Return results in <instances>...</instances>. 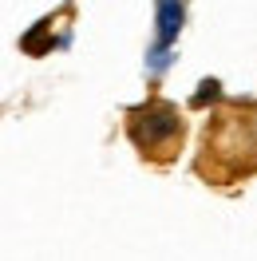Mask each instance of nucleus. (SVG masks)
Here are the masks:
<instances>
[{
  "mask_svg": "<svg viewBox=\"0 0 257 261\" xmlns=\"http://www.w3.org/2000/svg\"><path fill=\"white\" fill-rule=\"evenodd\" d=\"M182 24H186V4H182V0H159V12H155V44H159V48H174Z\"/></svg>",
  "mask_w": 257,
  "mask_h": 261,
  "instance_id": "obj_1",
  "label": "nucleus"
},
{
  "mask_svg": "<svg viewBox=\"0 0 257 261\" xmlns=\"http://www.w3.org/2000/svg\"><path fill=\"white\" fill-rule=\"evenodd\" d=\"M166 64H170V48H159V44H155V51H150V71H166Z\"/></svg>",
  "mask_w": 257,
  "mask_h": 261,
  "instance_id": "obj_2",
  "label": "nucleus"
}]
</instances>
